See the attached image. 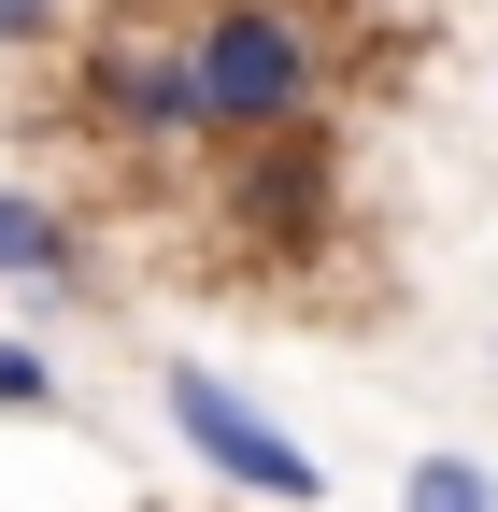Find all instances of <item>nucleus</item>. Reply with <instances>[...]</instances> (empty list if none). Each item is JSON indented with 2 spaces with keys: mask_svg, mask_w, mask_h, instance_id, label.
<instances>
[{
  "mask_svg": "<svg viewBox=\"0 0 498 512\" xmlns=\"http://www.w3.org/2000/svg\"><path fill=\"white\" fill-rule=\"evenodd\" d=\"M185 72H200V143H271L328 114V29L314 0H200Z\"/></svg>",
  "mask_w": 498,
  "mask_h": 512,
  "instance_id": "nucleus-1",
  "label": "nucleus"
},
{
  "mask_svg": "<svg viewBox=\"0 0 498 512\" xmlns=\"http://www.w3.org/2000/svg\"><path fill=\"white\" fill-rule=\"evenodd\" d=\"M157 413H171L185 456H200L214 484H242V498H271V512H314V498H328V456H314L299 427H271L228 370H157Z\"/></svg>",
  "mask_w": 498,
  "mask_h": 512,
  "instance_id": "nucleus-2",
  "label": "nucleus"
},
{
  "mask_svg": "<svg viewBox=\"0 0 498 512\" xmlns=\"http://www.w3.org/2000/svg\"><path fill=\"white\" fill-rule=\"evenodd\" d=\"M328 228H342V143H328V128L228 143V242L242 256H314Z\"/></svg>",
  "mask_w": 498,
  "mask_h": 512,
  "instance_id": "nucleus-3",
  "label": "nucleus"
},
{
  "mask_svg": "<svg viewBox=\"0 0 498 512\" xmlns=\"http://www.w3.org/2000/svg\"><path fill=\"white\" fill-rule=\"evenodd\" d=\"M86 114L114 128V143H200V72H185V29H143V15H114V29H86Z\"/></svg>",
  "mask_w": 498,
  "mask_h": 512,
  "instance_id": "nucleus-4",
  "label": "nucleus"
},
{
  "mask_svg": "<svg viewBox=\"0 0 498 512\" xmlns=\"http://www.w3.org/2000/svg\"><path fill=\"white\" fill-rule=\"evenodd\" d=\"M86 271V242H72V214H57V200H29V185H0V285H72Z\"/></svg>",
  "mask_w": 498,
  "mask_h": 512,
  "instance_id": "nucleus-5",
  "label": "nucleus"
},
{
  "mask_svg": "<svg viewBox=\"0 0 498 512\" xmlns=\"http://www.w3.org/2000/svg\"><path fill=\"white\" fill-rule=\"evenodd\" d=\"M399 512H498V470H484V456H413Z\"/></svg>",
  "mask_w": 498,
  "mask_h": 512,
  "instance_id": "nucleus-6",
  "label": "nucleus"
},
{
  "mask_svg": "<svg viewBox=\"0 0 498 512\" xmlns=\"http://www.w3.org/2000/svg\"><path fill=\"white\" fill-rule=\"evenodd\" d=\"M0 413H57V356L43 342H0Z\"/></svg>",
  "mask_w": 498,
  "mask_h": 512,
  "instance_id": "nucleus-7",
  "label": "nucleus"
},
{
  "mask_svg": "<svg viewBox=\"0 0 498 512\" xmlns=\"http://www.w3.org/2000/svg\"><path fill=\"white\" fill-rule=\"evenodd\" d=\"M15 43H57V0H0V57Z\"/></svg>",
  "mask_w": 498,
  "mask_h": 512,
  "instance_id": "nucleus-8",
  "label": "nucleus"
}]
</instances>
